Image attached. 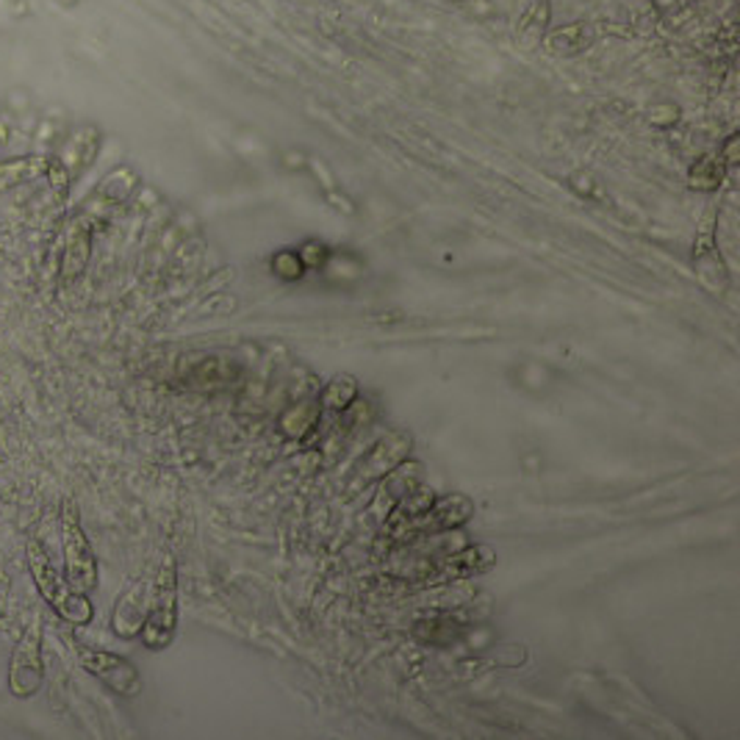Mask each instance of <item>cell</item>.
Returning <instances> with one entry per match:
<instances>
[{"instance_id": "obj_2", "label": "cell", "mask_w": 740, "mask_h": 740, "mask_svg": "<svg viewBox=\"0 0 740 740\" xmlns=\"http://www.w3.org/2000/svg\"><path fill=\"white\" fill-rule=\"evenodd\" d=\"M178 632V566L172 555H167L158 566L156 583L147 599V616L142 624V643L150 652H165Z\"/></svg>"}, {"instance_id": "obj_18", "label": "cell", "mask_w": 740, "mask_h": 740, "mask_svg": "<svg viewBox=\"0 0 740 740\" xmlns=\"http://www.w3.org/2000/svg\"><path fill=\"white\" fill-rule=\"evenodd\" d=\"M677 117H680V109H677V106H671V104L655 106V109L650 111L652 125H660V128L674 125V122H677Z\"/></svg>"}, {"instance_id": "obj_5", "label": "cell", "mask_w": 740, "mask_h": 740, "mask_svg": "<svg viewBox=\"0 0 740 740\" xmlns=\"http://www.w3.org/2000/svg\"><path fill=\"white\" fill-rule=\"evenodd\" d=\"M413 449V436L405 430H391L375 444V447L361 458V463L355 466V474L350 480V494L361 492V488L372 486L377 480H386L389 474H395L402 463L408 461Z\"/></svg>"}, {"instance_id": "obj_19", "label": "cell", "mask_w": 740, "mask_h": 740, "mask_svg": "<svg viewBox=\"0 0 740 740\" xmlns=\"http://www.w3.org/2000/svg\"><path fill=\"white\" fill-rule=\"evenodd\" d=\"M721 165H729V167L738 165V134L729 136L727 145H724V161H721Z\"/></svg>"}, {"instance_id": "obj_9", "label": "cell", "mask_w": 740, "mask_h": 740, "mask_svg": "<svg viewBox=\"0 0 740 740\" xmlns=\"http://www.w3.org/2000/svg\"><path fill=\"white\" fill-rule=\"evenodd\" d=\"M497 566V553L492 546H466L461 553L449 555L438 569H433L430 583H452V580H466L474 574H486L488 569Z\"/></svg>"}, {"instance_id": "obj_16", "label": "cell", "mask_w": 740, "mask_h": 740, "mask_svg": "<svg viewBox=\"0 0 740 740\" xmlns=\"http://www.w3.org/2000/svg\"><path fill=\"white\" fill-rule=\"evenodd\" d=\"M359 397V380L352 375H336L322 391V405L330 411H344Z\"/></svg>"}, {"instance_id": "obj_7", "label": "cell", "mask_w": 740, "mask_h": 740, "mask_svg": "<svg viewBox=\"0 0 740 740\" xmlns=\"http://www.w3.org/2000/svg\"><path fill=\"white\" fill-rule=\"evenodd\" d=\"M474 517V502L466 494H444L430 502L425 517L413 524V533H449Z\"/></svg>"}, {"instance_id": "obj_6", "label": "cell", "mask_w": 740, "mask_h": 740, "mask_svg": "<svg viewBox=\"0 0 740 740\" xmlns=\"http://www.w3.org/2000/svg\"><path fill=\"white\" fill-rule=\"evenodd\" d=\"M78 663L89 677L104 682V686L109 688V691H114L117 696L136 699L142 693V688H145L139 668L131 660H125L122 655H114V652L84 650V646H81Z\"/></svg>"}, {"instance_id": "obj_13", "label": "cell", "mask_w": 740, "mask_h": 740, "mask_svg": "<svg viewBox=\"0 0 740 740\" xmlns=\"http://www.w3.org/2000/svg\"><path fill=\"white\" fill-rule=\"evenodd\" d=\"M549 0H535L533 7L524 12V17L519 20V45H522L524 50H535L541 43H544V31L546 25H549Z\"/></svg>"}, {"instance_id": "obj_10", "label": "cell", "mask_w": 740, "mask_h": 740, "mask_svg": "<svg viewBox=\"0 0 740 740\" xmlns=\"http://www.w3.org/2000/svg\"><path fill=\"white\" fill-rule=\"evenodd\" d=\"M145 616H147V583L145 580H136V583L128 585L120 594V599H117L114 614H111V630H114V635L131 641V638H136L142 632Z\"/></svg>"}, {"instance_id": "obj_8", "label": "cell", "mask_w": 740, "mask_h": 740, "mask_svg": "<svg viewBox=\"0 0 740 740\" xmlns=\"http://www.w3.org/2000/svg\"><path fill=\"white\" fill-rule=\"evenodd\" d=\"M92 255V222L86 217H75L68 228L64 250H61L59 280L61 286H73L84 275Z\"/></svg>"}, {"instance_id": "obj_17", "label": "cell", "mask_w": 740, "mask_h": 740, "mask_svg": "<svg viewBox=\"0 0 740 740\" xmlns=\"http://www.w3.org/2000/svg\"><path fill=\"white\" fill-rule=\"evenodd\" d=\"M272 272L278 275L280 280L303 278L305 264H303V258H300L298 250H280L278 255H272Z\"/></svg>"}, {"instance_id": "obj_11", "label": "cell", "mask_w": 740, "mask_h": 740, "mask_svg": "<svg viewBox=\"0 0 740 740\" xmlns=\"http://www.w3.org/2000/svg\"><path fill=\"white\" fill-rule=\"evenodd\" d=\"M100 150V131L92 125L78 128L73 136L64 145V156H61V165L68 170L70 178H78L86 167L95 161Z\"/></svg>"}, {"instance_id": "obj_20", "label": "cell", "mask_w": 740, "mask_h": 740, "mask_svg": "<svg viewBox=\"0 0 740 740\" xmlns=\"http://www.w3.org/2000/svg\"><path fill=\"white\" fill-rule=\"evenodd\" d=\"M56 3H59L61 9H75L81 3V0H56Z\"/></svg>"}, {"instance_id": "obj_1", "label": "cell", "mask_w": 740, "mask_h": 740, "mask_svg": "<svg viewBox=\"0 0 740 740\" xmlns=\"http://www.w3.org/2000/svg\"><path fill=\"white\" fill-rule=\"evenodd\" d=\"M25 555H28V571L37 583L39 594L45 596L50 607H53L59 619H64L68 624L75 627H86L92 619H95V607H92L89 596L75 591L73 585L53 569L50 563L45 546L39 544L37 538H28V546H25Z\"/></svg>"}, {"instance_id": "obj_14", "label": "cell", "mask_w": 740, "mask_h": 740, "mask_svg": "<svg viewBox=\"0 0 740 740\" xmlns=\"http://www.w3.org/2000/svg\"><path fill=\"white\" fill-rule=\"evenodd\" d=\"M589 43H591L589 28H585V25H580V23L566 25V28H560V31H553V34L544 39L546 50H549V53H555V56L583 53V50L589 48Z\"/></svg>"}, {"instance_id": "obj_4", "label": "cell", "mask_w": 740, "mask_h": 740, "mask_svg": "<svg viewBox=\"0 0 740 740\" xmlns=\"http://www.w3.org/2000/svg\"><path fill=\"white\" fill-rule=\"evenodd\" d=\"M43 619H39V614H34V619L14 646L12 660H9V691L14 699H31L43 691Z\"/></svg>"}, {"instance_id": "obj_15", "label": "cell", "mask_w": 740, "mask_h": 740, "mask_svg": "<svg viewBox=\"0 0 740 740\" xmlns=\"http://www.w3.org/2000/svg\"><path fill=\"white\" fill-rule=\"evenodd\" d=\"M721 181H724L721 158L702 156L696 158L691 165V170H688V183H691V189H696V192H716V189L721 186Z\"/></svg>"}, {"instance_id": "obj_3", "label": "cell", "mask_w": 740, "mask_h": 740, "mask_svg": "<svg viewBox=\"0 0 740 740\" xmlns=\"http://www.w3.org/2000/svg\"><path fill=\"white\" fill-rule=\"evenodd\" d=\"M59 524L61 553H64V566H68V583L81 594H89V591L98 589V558H95V549H92L89 538H86L84 527H81L78 510H75L70 499L61 502Z\"/></svg>"}, {"instance_id": "obj_12", "label": "cell", "mask_w": 740, "mask_h": 740, "mask_svg": "<svg viewBox=\"0 0 740 740\" xmlns=\"http://www.w3.org/2000/svg\"><path fill=\"white\" fill-rule=\"evenodd\" d=\"M50 165H53V161H48V158H37V156L3 161V165H0V192H7V189H12V186H20L23 181H37L39 175H48Z\"/></svg>"}]
</instances>
